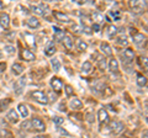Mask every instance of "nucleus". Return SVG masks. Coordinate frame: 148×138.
I'll return each mask as SVG.
<instances>
[{"label":"nucleus","mask_w":148,"mask_h":138,"mask_svg":"<svg viewBox=\"0 0 148 138\" xmlns=\"http://www.w3.org/2000/svg\"><path fill=\"white\" fill-rule=\"evenodd\" d=\"M32 96V99H34L36 102H38L41 105H46V104H48V99H47V96H46L42 91H34V93L31 94Z\"/></svg>","instance_id":"1"},{"label":"nucleus","mask_w":148,"mask_h":138,"mask_svg":"<svg viewBox=\"0 0 148 138\" xmlns=\"http://www.w3.org/2000/svg\"><path fill=\"white\" fill-rule=\"evenodd\" d=\"M130 8H131L132 12H135V14H141L146 9L143 6L141 0H131V1H130Z\"/></svg>","instance_id":"2"},{"label":"nucleus","mask_w":148,"mask_h":138,"mask_svg":"<svg viewBox=\"0 0 148 138\" xmlns=\"http://www.w3.org/2000/svg\"><path fill=\"white\" fill-rule=\"evenodd\" d=\"M31 125L37 132H45V130H46V125H45V122L41 118H37V117L32 118Z\"/></svg>","instance_id":"3"},{"label":"nucleus","mask_w":148,"mask_h":138,"mask_svg":"<svg viewBox=\"0 0 148 138\" xmlns=\"http://www.w3.org/2000/svg\"><path fill=\"white\" fill-rule=\"evenodd\" d=\"M122 130H123V123L120 121H114L110 125V131L112 135H120L122 132Z\"/></svg>","instance_id":"4"},{"label":"nucleus","mask_w":148,"mask_h":138,"mask_svg":"<svg viewBox=\"0 0 148 138\" xmlns=\"http://www.w3.org/2000/svg\"><path fill=\"white\" fill-rule=\"evenodd\" d=\"M25 85H26V78L22 77L15 83V85H14V90H15V93L16 94H21L22 90H24V88H25Z\"/></svg>","instance_id":"5"},{"label":"nucleus","mask_w":148,"mask_h":138,"mask_svg":"<svg viewBox=\"0 0 148 138\" xmlns=\"http://www.w3.org/2000/svg\"><path fill=\"white\" fill-rule=\"evenodd\" d=\"M133 42H135V44L138 48H142L143 44L146 43V36L143 33H136L133 36Z\"/></svg>","instance_id":"6"},{"label":"nucleus","mask_w":148,"mask_h":138,"mask_svg":"<svg viewBox=\"0 0 148 138\" xmlns=\"http://www.w3.org/2000/svg\"><path fill=\"white\" fill-rule=\"evenodd\" d=\"M98 117H99V122L100 125L103 126L104 123H108L109 122V113L105 109H100L99 112H98Z\"/></svg>","instance_id":"7"},{"label":"nucleus","mask_w":148,"mask_h":138,"mask_svg":"<svg viewBox=\"0 0 148 138\" xmlns=\"http://www.w3.org/2000/svg\"><path fill=\"white\" fill-rule=\"evenodd\" d=\"M51 85H52V88H53V90L56 91V93H61L62 91L63 83L59 78H53V79L51 80Z\"/></svg>","instance_id":"8"},{"label":"nucleus","mask_w":148,"mask_h":138,"mask_svg":"<svg viewBox=\"0 0 148 138\" xmlns=\"http://www.w3.org/2000/svg\"><path fill=\"white\" fill-rule=\"evenodd\" d=\"M31 11L35 12L36 15H46L48 12V8L47 6H31Z\"/></svg>","instance_id":"9"},{"label":"nucleus","mask_w":148,"mask_h":138,"mask_svg":"<svg viewBox=\"0 0 148 138\" xmlns=\"http://www.w3.org/2000/svg\"><path fill=\"white\" fill-rule=\"evenodd\" d=\"M122 57H123V59L126 62H132L133 58H135V52H133L131 48H126L123 51V53H122Z\"/></svg>","instance_id":"10"},{"label":"nucleus","mask_w":148,"mask_h":138,"mask_svg":"<svg viewBox=\"0 0 148 138\" xmlns=\"http://www.w3.org/2000/svg\"><path fill=\"white\" fill-rule=\"evenodd\" d=\"M9 25H10V17H9L8 14H3V15L0 16V26L6 30V29H9Z\"/></svg>","instance_id":"11"},{"label":"nucleus","mask_w":148,"mask_h":138,"mask_svg":"<svg viewBox=\"0 0 148 138\" xmlns=\"http://www.w3.org/2000/svg\"><path fill=\"white\" fill-rule=\"evenodd\" d=\"M21 57H22V59H25V61H34V59L36 58L35 57V54L31 52V51H29V49H22V52H21Z\"/></svg>","instance_id":"12"},{"label":"nucleus","mask_w":148,"mask_h":138,"mask_svg":"<svg viewBox=\"0 0 148 138\" xmlns=\"http://www.w3.org/2000/svg\"><path fill=\"white\" fill-rule=\"evenodd\" d=\"M53 15H54V17L57 19L58 21H62V22H69L71 21V19L66 15V14H63V12H59V11H53Z\"/></svg>","instance_id":"13"},{"label":"nucleus","mask_w":148,"mask_h":138,"mask_svg":"<svg viewBox=\"0 0 148 138\" xmlns=\"http://www.w3.org/2000/svg\"><path fill=\"white\" fill-rule=\"evenodd\" d=\"M6 118H8L10 122L16 123V122L18 121V115H17V112L15 111V110H10V111L6 113Z\"/></svg>","instance_id":"14"},{"label":"nucleus","mask_w":148,"mask_h":138,"mask_svg":"<svg viewBox=\"0 0 148 138\" xmlns=\"http://www.w3.org/2000/svg\"><path fill=\"white\" fill-rule=\"evenodd\" d=\"M100 49H101V52H103L105 56H111V54H112L111 46L109 43H106V42H103V43L100 44Z\"/></svg>","instance_id":"15"},{"label":"nucleus","mask_w":148,"mask_h":138,"mask_svg":"<svg viewBox=\"0 0 148 138\" xmlns=\"http://www.w3.org/2000/svg\"><path fill=\"white\" fill-rule=\"evenodd\" d=\"M25 41L27 42V44L30 46L32 48H36V42H35V36L29 33V32H26L25 33Z\"/></svg>","instance_id":"16"},{"label":"nucleus","mask_w":148,"mask_h":138,"mask_svg":"<svg viewBox=\"0 0 148 138\" xmlns=\"http://www.w3.org/2000/svg\"><path fill=\"white\" fill-rule=\"evenodd\" d=\"M96 56V63H98V67L100 69H105L106 68V58L104 56H100V54H95Z\"/></svg>","instance_id":"17"},{"label":"nucleus","mask_w":148,"mask_h":138,"mask_svg":"<svg viewBox=\"0 0 148 138\" xmlns=\"http://www.w3.org/2000/svg\"><path fill=\"white\" fill-rule=\"evenodd\" d=\"M45 53H46V56H48V57L53 56V54L56 53V46H54V43L49 42V43L47 44V47L45 48Z\"/></svg>","instance_id":"18"},{"label":"nucleus","mask_w":148,"mask_h":138,"mask_svg":"<svg viewBox=\"0 0 148 138\" xmlns=\"http://www.w3.org/2000/svg\"><path fill=\"white\" fill-rule=\"evenodd\" d=\"M91 19H92V21H94L95 24H101V22H104L105 17H104L103 14H100V12H92Z\"/></svg>","instance_id":"19"},{"label":"nucleus","mask_w":148,"mask_h":138,"mask_svg":"<svg viewBox=\"0 0 148 138\" xmlns=\"http://www.w3.org/2000/svg\"><path fill=\"white\" fill-rule=\"evenodd\" d=\"M26 24L29 27H31V29H38L40 27V21L35 19V17H30V19L26 21Z\"/></svg>","instance_id":"20"},{"label":"nucleus","mask_w":148,"mask_h":138,"mask_svg":"<svg viewBox=\"0 0 148 138\" xmlns=\"http://www.w3.org/2000/svg\"><path fill=\"white\" fill-rule=\"evenodd\" d=\"M53 31H54V38L56 41H62L63 37L66 35H64V31L61 30V29H58V27H53Z\"/></svg>","instance_id":"21"},{"label":"nucleus","mask_w":148,"mask_h":138,"mask_svg":"<svg viewBox=\"0 0 148 138\" xmlns=\"http://www.w3.org/2000/svg\"><path fill=\"white\" fill-rule=\"evenodd\" d=\"M71 107L73 110H80L83 107V102L78 99V98H74L72 101H71Z\"/></svg>","instance_id":"22"},{"label":"nucleus","mask_w":148,"mask_h":138,"mask_svg":"<svg viewBox=\"0 0 148 138\" xmlns=\"http://www.w3.org/2000/svg\"><path fill=\"white\" fill-rule=\"evenodd\" d=\"M12 72H14V74H15V75L22 74V73H24V66L20 64V63H15L12 66Z\"/></svg>","instance_id":"23"},{"label":"nucleus","mask_w":148,"mask_h":138,"mask_svg":"<svg viewBox=\"0 0 148 138\" xmlns=\"http://www.w3.org/2000/svg\"><path fill=\"white\" fill-rule=\"evenodd\" d=\"M62 41L64 43V47H66L67 49H72V47H73V38L71 37V36H64Z\"/></svg>","instance_id":"24"},{"label":"nucleus","mask_w":148,"mask_h":138,"mask_svg":"<svg viewBox=\"0 0 148 138\" xmlns=\"http://www.w3.org/2000/svg\"><path fill=\"white\" fill-rule=\"evenodd\" d=\"M17 109H18V111H20V113H21V116L22 117H27L29 116V109H27V106L25 104H18V106H17Z\"/></svg>","instance_id":"25"},{"label":"nucleus","mask_w":148,"mask_h":138,"mask_svg":"<svg viewBox=\"0 0 148 138\" xmlns=\"http://www.w3.org/2000/svg\"><path fill=\"white\" fill-rule=\"evenodd\" d=\"M117 32H119L117 27L114 26V25H110V26H108V29H106V33H108L109 37H114V36L116 35Z\"/></svg>","instance_id":"26"},{"label":"nucleus","mask_w":148,"mask_h":138,"mask_svg":"<svg viewBox=\"0 0 148 138\" xmlns=\"http://www.w3.org/2000/svg\"><path fill=\"white\" fill-rule=\"evenodd\" d=\"M92 70V64L90 62H84L82 66V72L84 73V74H88V73H90Z\"/></svg>","instance_id":"27"},{"label":"nucleus","mask_w":148,"mask_h":138,"mask_svg":"<svg viewBox=\"0 0 148 138\" xmlns=\"http://www.w3.org/2000/svg\"><path fill=\"white\" fill-rule=\"evenodd\" d=\"M137 84H138V86L145 88V86L147 85V78L145 75H142V74H138L137 75Z\"/></svg>","instance_id":"28"},{"label":"nucleus","mask_w":148,"mask_h":138,"mask_svg":"<svg viewBox=\"0 0 148 138\" xmlns=\"http://www.w3.org/2000/svg\"><path fill=\"white\" fill-rule=\"evenodd\" d=\"M109 69L111 72H117V69H119V62L116 61L115 58H112L110 61V63H109Z\"/></svg>","instance_id":"29"},{"label":"nucleus","mask_w":148,"mask_h":138,"mask_svg":"<svg viewBox=\"0 0 148 138\" xmlns=\"http://www.w3.org/2000/svg\"><path fill=\"white\" fill-rule=\"evenodd\" d=\"M51 64H52L54 72H58L59 69H61V63H59V61L57 58H52V59H51Z\"/></svg>","instance_id":"30"},{"label":"nucleus","mask_w":148,"mask_h":138,"mask_svg":"<svg viewBox=\"0 0 148 138\" xmlns=\"http://www.w3.org/2000/svg\"><path fill=\"white\" fill-rule=\"evenodd\" d=\"M116 42L120 44V46H127L128 44V40H127V37L126 36H120V37L116 40Z\"/></svg>","instance_id":"31"},{"label":"nucleus","mask_w":148,"mask_h":138,"mask_svg":"<svg viewBox=\"0 0 148 138\" xmlns=\"http://www.w3.org/2000/svg\"><path fill=\"white\" fill-rule=\"evenodd\" d=\"M11 102V100L10 99H5V100H1L0 101V111L1 110H4V109H6L8 107V105Z\"/></svg>","instance_id":"32"},{"label":"nucleus","mask_w":148,"mask_h":138,"mask_svg":"<svg viewBox=\"0 0 148 138\" xmlns=\"http://www.w3.org/2000/svg\"><path fill=\"white\" fill-rule=\"evenodd\" d=\"M86 48H88V44L84 42V41H82V40L78 41V49L83 52V51H86Z\"/></svg>","instance_id":"33"},{"label":"nucleus","mask_w":148,"mask_h":138,"mask_svg":"<svg viewBox=\"0 0 148 138\" xmlns=\"http://www.w3.org/2000/svg\"><path fill=\"white\" fill-rule=\"evenodd\" d=\"M64 89H66V94H67L68 98H71V96L74 95V90H73V88L71 85H66L64 86Z\"/></svg>","instance_id":"34"},{"label":"nucleus","mask_w":148,"mask_h":138,"mask_svg":"<svg viewBox=\"0 0 148 138\" xmlns=\"http://www.w3.org/2000/svg\"><path fill=\"white\" fill-rule=\"evenodd\" d=\"M53 122L56 123V125H62V123L64 122V118L63 117H59V116H54L53 117Z\"/></svg>","instance_id":"35"},{"label":"nucleus","mask_w":148,"mask_h":138,"mask_svg":"<svg viewBox=\"0 0 148 138\" xmlns=\"http://www.w3.org/2000/svg\"><path fill=\"white\" fill-rule=\"evenodd\" d=\"M5 51L9 54H14L15 53V51H16V48L12 47V46H5Z\"/></svg>","instance_id":"36"},{"label":"nucleus","mask_w":148,"mask_h":138,"mask_svg":"<svg viewBox=\"0 0 148 138\" xmlns=\"http://www.w3.org/2000/svg\"><path fill=\"white\" fill-rule=\"evenodd\" d=\"M140 63H141V66H143V68H146L148 67V63H147V57H140Z\"/></svg>","instance_id":"37"},{"label":"nucleus","mask_w":148,"mask_h":138,"mask_svg":"<svg viewBox=\"0 0 148 138\" xmlns=\"http://www.w3.org/2000/svg\"><path fill=\"white\" fill-rule=\"evenodd\" d=\"M92 117H94V115H92L91 112H88V113H86V121L89 122V123L94 122V118H92Z\"/></svg>","instance_id":"38"},{"label":"nucleus","mask_w":148,"mask_h":138,"mask_svg":"<svg viewBox=\"0 0 148 138\" xmlns=\"http://www.w3.org/2000/svg\"><path fill=\"white\" fill-rule=\"evenodd\" d=\"M110 15L114 17V20H116V21H119L120 19H121V16H120V14L117 12V11H115V12H110Z\"/></svg>","instance_id":"39"},{"label":"nucleus","mask_w":148,"mask_h":138,"mask_svg":"<svg viewBox=\"0 0 148 138\" xmlns=\"http://www.w3.org/2000/svg\"><path fill=\"white\" fill-rule=\"evenodd\" d=\"M83 32H85V33H88V35H90L91 33V30H90V27L88 26V25H84L83 24V30H82Z\"/></svg>","instance_id":"40"},{"label":"nucleus","mask_w":148,"mask_h":138,"mask_svg":"<svg viewBox=\"0 0 148 138\" xmlns=\"http://www.w3.org/2000/svg\"><path fill=\"white\" fill-rule=\"evenodd\" d=\"M30 125H31V122H29V121H25V122L21 125V128H22V130H29Z\"/></svg>","instance_id":"41"},{"label":"nucleus","mask_w":148,"mask_h":138,"mask_svg":"<svg viewBox=\"0 0 148 138\" xmlns=\"http://www.w3.org/2000/svg\"><path fill=\"white\" fill-rule=\"evenodd\" d=\"M91 29H92V31L99 32V31H100V26H99V24H95V22H94V25L91 26Z\"/></svg>","instance_id":"42"},{"label":"nucleus","mask_w":148,"mask_h":138,"mask_svg":"<svg viewBox=\"0 0 148 138\" xmlns=\"http://www.w3.org/2000/svg\"><path fill=\"white\" fill-rule=\"evenodd\" d=\"M5 69H6V63L1 62V63H0V73H3Z\"/></svg>","instance_id":"43"},{"label":"nucleus","mask_w":148,"mask_h":138,"mask_svg":"<svg viewBox=\"0 0 148 138\" xmlns=\"http://www.w3.org/2000/svg\"><path fill=\"white\" fill-rule=\"evenodd\" d=\"M0 135L1 136H9V137H11L12 135H11V132H8V131H5V130H3L1 132H0Z\"/></svg>","instance_id":"44"},{"label":"nucleus","mask_w":148,"mask_h":138,"mask_svg":"<svg viewBox=\"0 0 148 138\" xmlns=\"http://www.w3.org/2000/svg\"><path fill=\"white\" fill-rule=\"evenodd\" d=\"M59 132H61V135H66V136H68V137H71V135L66 131V130H62V128H59Z\"/></svg>","instance_id":"45"},{"label":"nucleus","mask_w":148,"mask_h":138,"mask_svg":"<svg viewBox=\"0 0 148 138\" xmlns=\"http://www.w3.org/2000/svg\"><path fill=\"white\" fill-rule=\"evenodd\" d=\"M78 29H79V27H78L77 25H73V27H72V30H73L74 32H79V30H78Z\"/></svg>","instance_id":"46"},{"label":"nucleus","mask_w":148,"mask_h":138,"mask_svg":"<svg viewBox=\"0 0 148 138\" xmlns=\"http://www.w3.org/2000/svg\"><path fill=\"white\" fill-rule=\"evenodd\" d=\"M51 101H56V96H53V94H51Z\"/></svg>","instance_id":"47"},{"label":"nucleus","mask_w":148,"mask_h":138,"mask_svg":"<svg viewBox=\"0 0 148 138\" xmlns=\"http://www.w3.org/2000/svg\"><path fill=\"white\" fill-rule=\"evenodd\" d=\"M0 58H3V53H1V51H0Z\"/></svg>","instance_id":"48"}]
</instances>
